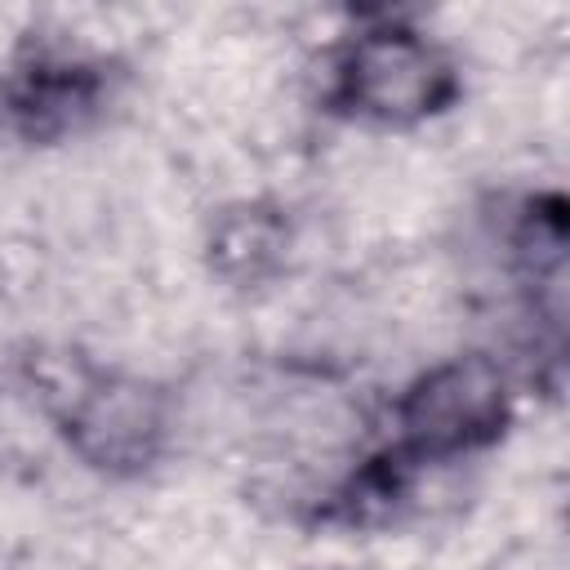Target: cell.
<instances>
[{
	"mask_svg": "<svg viewBox=\"0 0 570 570\" xmlns=\"http://www.w3.org/2000/svg\"><path fill=\"white\" fill-rule=\"evenodd\" d=\"M463 94L454 53L414 22H374L338 45L325 102L352 120L405 129L450 111Z\"/></svg>",
	"mask_w": 570,
	"mask_h": 570,
	"instance_id": "1",
	"label": "cell"
},
{
	"mask_svg": "<svg viewBox=\"0 0 570 570\" xmlns=\"http://www.w3.org/2000/svg\"><path fill=\"white\" fill-rule=\"evenodd\" d=\"M512 423V383L485 352L450 356L410 379L392 405L396 445L419 468L490 450Z\"/></svg>",
	"mask_w": 570,
	"mask_h": 570,
	"instance_id": "2",
	"label": "cell"
},
{
	"mask_svg": "<svg viewBox=\"0 0 570 570\" xmlns=\"http://www.w3.org/2000/svg\"><path fill=\"white\" fill-rule=\"evenodd\" d=\"M62 436L85 468L138 476L169 445V396L134 374H94L71 392Z\"/></svg>",
	"mask_w": 570,
	"mask_h": 570,
	"instance_id": "3",
	"label": "cell"
},
{
	"mask_svg": "<svg viewBox=\"0 0 570 570\" xmlns=\"http://www.w3.org/2000/svg\"><path fill=\"white\" fill-rule=\"evenodd\" d=\"M285 254H289V218L267 200L232 205L209 227V267L236 289H254L272 281L285 267Z\"/></svg>",
	"mask_w": 570,
	"mask_h": 570,
	"instance_id": "5",
	"label": "cell"
},
{
	"mask_svg": "<svg viewBox=\"0 0 570 570\" xmlns=\"http://www.w3.org/2000/svg\"><path fill=\"white\" fill-rule=\"evenodd\" d=\"M111 94L107 67L76 53H36L0 80V120L22 142H58L85 129Z\"/></svg>",
	"mask_w": 570,
	"mask_h": 570,
	"instance_id": "4",
	"label": "cell"
}]
</instances>
